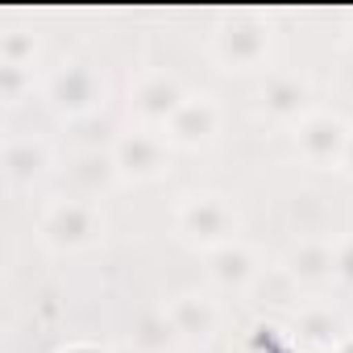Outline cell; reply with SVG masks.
<instances>
[{
	"instance_id": "cell-16",
	"label": "cell",
	"mask_w": 353,
	"mask_h": 353,
	"mask_svg": "<svg viewBox=\"0 0 353 353\" xmlns=\"http://www.w3.org/2000/svg\"><path fill=\"white\" fill-rule=\"evenodd\" d=\"M295 332H299V341L307 349H328L332 353L349 336V324H345V316L332 303H307L299 312V320H295Z\"/></svg>"
},
{
	"instance_id": "cell-21",
	"label": "cell",
	"mask_w": 353,
	"mask_h": 353,
	"mask_svg": "<svg viewBox=\"0 0 353 353\" xmlns=\"http://www.w3.org/2000/svg\"><path fill=\"white\" fill-rule=\"evenodd\" d=\"M341 174L353 179V133H349V145H345V158H341Z\"/></svg>"
},
{
	"instance_id": "cell-15",
	"label": "cell",
	"mask_w": 353,
	"mask_h": 353,
	"mask_svg": "<svg viewBox=\"0 0 353 353\" xmlns=\"http://www.w3.org/2000/svg\"><path fill=\"white\" fill-rule=\"evenodd\" d=\"M125 341H129L133 353H174V349L183 345L179 328H174L170 316H166V307H145V312H137L133 324H129V332H125Z\"/></svg>"
},
{
	"instance_id": "cell-2",
	"label": "cell",
	"mask_w": 353,
	"mask_h": 353,
	"mask_svg": "<svg viewBox=\"0 0 353 353\" xmlns=\"http://www.w3.org/2000/svg\"><path fill=\"white\" fill-rule=\"evenodd\" d=\"M212 63L229 75H250L262 71L274 54V34L258 13H233L216 26L212 46H208Z\"/></svg>"
},
{
	"instance_id": "cell-17",
	"label": "cell",
	"mask_w": 353,
	"mask_h": 353,
	"mask_svg": "<svg viewBox=\"0 0 353 353\" xmlns=\"http://www.w3.org/2000/svg\"><path fill=\"white\" fill-rule=\"evenodd\" d=\"M46 79H38V67H17V63H0V104L5 108H21L26 100H34V92H42Z\"/></svg>"
},
{
	"instance_id": "cell-4",
	"label": "cell",
	"mask_w": 353,
	"mask_h": 353,
	"mask_svg": "<svg viewBox=\"0 0 353 353\" xmlns=\"http://www.w3.org/2000/svg\"><path fill=\"white\" fill-rule=\"evenodd\" d=\"M237 229H241L237 208L216 192H188L174 204V233L188 245H196L200 254H208L225 241H237Z\"/></svg>"
},
{
	"instance_id": "cell-14",
	"label": "cell",
	"mask_w": 353,
	"mask_h": 353,
	"mask_svg": "<svg viewBox=\"0 0 353 353\" xmlns=\"http://www.w3.org/2000/svg\"><path fill=\"white\" fill-rule=\"evenodd\" d=\"M299 287H324L336 279V250L328 237H299L279 262Z\"/></svg>"
},
{
	"instance_id": "cell-13",
	"label": "cell",
	"mask_w": 353,
	"mask_h": 353,
	"mask_svg": "<svg viewBox=\"0 0 353 353\" xmlns=\"http://www.w3.org/2000/svg\"><path fill=\"white\" fill-rule=\"evenodd\" d=\"M67 188H71L67 196H79V200H100L112 188H121L112 150H75L67 162Z\"/></svg>"
},
{
	"instance_id": "cell-18",
	"label": "cell",
	"mask_w": 353,
	"mask_h": 353,
	"mask_svg": "<svg viewBox=\"0 0 353 353\" xmlns=\"http://www.w3.org/2000/svg\"><path fill=\"white\" fill-rule=\"evenodd\" d=\"M38 50H42V42H38L34 26H26V21H13V26H5V30H0V63L38 67Z\"/></svg>"
},
{
	"instance_id": "cell-20",
	"label": "cell",
	"mask_w": 353,
	"mask_h": 353,
	"mask_svg": "<svg viewBox=\"0 0 353 353\" xmlns=\"http://www.w3.org/2000/svg\"><path fill=\"white\" fill-rule=\"evenodd\" d=\"M332 250H336V283L353 287V233L349 237H336Z\"/></svg>"
},
{
	"instance_id": "cell-6",
	"label": "cell",
	"mask_w": 353,
	"mask_h": 353,
	"mask_svg": "<svg viewBox=\"0 0 353 353\" xmlns=\"http://www.w3.org/2000/svg\"><path fill=\"white\" fill-rule=\"evenodd\" d=\"M349 133H353V125H349L341 112L312 108V112L291 129V141H295V154H299L307 166H316V170H341Z\"/></svg>"
},
{
	"instance_id": "cell-7",
	"label": "cell",
	"mask_w": 353,
	"mask_h": 353,
	"mask_svg": "<svg viewBox=\"0 0 353 353\" xmlns=\"http://www.w3.org/2000/svg\"><path fill=\"white\" fill-rule=\"evenodd\" d=\"M221 125H225L221 100L212 92H188L179 112L162 125V137H166L170 150H204L221 137Z\"/></svg>"
},
{
	"instance_id": "cell-24",
	"label": "cell",
	"mask_w": 353,
	"mask_h": 353,
	"mask_svg": "<svg viewBox=\"0 0 353 353\" xmlns=\"http://www.w3.org/2000/svg\"><path fill=\"white\" fill-rule=\"evenodd\" d=\"M345 46L353 50V17H349V26H345Z\"/></svg>"
},
{
	"instance_id": "cell-9",
	"label": "cell",
	"mask_w": 353,
	"mask_h": 353,
	"mask_svg": "<svg viewBox=\"0 0 353 353\" xmlns=\"http://www.w3.org/2000/svg\"><path fill=\"white\" fill-rule=\"evenodd\" d=\"M188 100V88L179 75L170 71H141L129 88V117L133 125H145V129H162L174 112H179V104Z\"/></svg>"
},
{
	"instance_id": "cell-12",
	"label": "cell",
	"mask_w": 353,
	"mask_h": 353,
	"mask_svg": "<svg viewBox=\"0 0 353 353\" xmlns=\"http://www.w3.org/2000/svg\"><path fill=\"white\" fill-rule=\"evenodd\" d=\"M162 307H166L170 324L179 328L183 345H208L221 332V320H225L221 303L212 295H204V291H179V295H170Z\"/></svg>"
},
{
	"instance_id": "cell-10",
	"label": "cell",
	"mask_w": 353,
	"mask_h": 353,
	"mask_svg": "<svg viewBox=\"0 0 353 353\" xmlns=\"http://www.w3.org/2000/svg\"><path fill=\"white\" fill-rule=\"evenodd\" d=\"M54 170V145L38 133H9L5 137V179L9 188L26 192L34 183H42Z\"/></svg>"
},
{
	"instance_id": "cell-19",
	"label": "cell",
	"mask_w": 353,
	"mask_h": 353,
	"mask_svg": "<svg viewBox=\"0 0 353 353\" xmlns=\"http://www.w3.org/2000/svg\"><path fill=\"white\" fill-rule=\"evenodd\" d=\"M254 291H262V295H266V303H274V307H287V303H295V295H299V283H295V279H291L283 266H266V270L258 274Z\"/></svg>"
},
{
	"instance_id": "cell-11",
	"label": "cell",
	"mask_w": 353,
	"mask_h": 353,
	"mask_svg": "<svg viewBox=\"0 0 353 353\" xmlns=\"http://www.w3.org/2000/svg\"><path fill=\"white\" fill-rule=\"evenodd\" d=\"M204 270H208L212 287H221V291H254V283H258V274L266 266H262L258 250L237 237V241H225V245L208 250L204 254Z\"/></svg>"
},
{
	"instance_id": "cell-1",
	"label": "cell",
	"mask_w": 353,
	"mask_h": 353,
	"mask_svg": "<svg viewBox=\"0 0 353 353\" xmlns=\"http://www.w3.org/2000/svg\"><path fill=\"white\" fill-rule=\"evenodd\" d=\"M34 229H38V241L50 254H83V250H92V245L104 241L108 221H104V212H100L96 200L54 196V200L42 204Z\"/></svg>"
},
{
	"instance_id": "cell-8",
	"label": "cell",
	"mask_w": 353,
	"mask_h": 353,
	"mask_svg": "<svg viewBox=\"0 0 353 353\" xmlns=\"http://www.w3.org/2000/svg\"><path fill=\"white\" fill-rule=\"evenodd\" d=\"M312 79L299 71H270L254 96V112L270 125H287L295 129L307 112H312Z\"/></svg>"
},
{
	"instance_id": "cell-3",
	"label": "cell",
	"mask_w": 353,
	"mask_h": 353,
	"mask_svg": "<svg viewBox=\"0 0 353 353\" xmlns=\"http://www.w3.org/2000/svg\"><path fill=\"white\" fill-rule=\"evenodd\" d=\"M42 96L54 108V117L79 125V121L104 112V104H108V79H104L100 67H92L83 59H71V63H63V67H54L46 75Z\"/></svg>"
},
{
	"instance_id": "cell-5",
	"label": "cell",
	"mask_w": 353,
	"mask_h": 353,
	"mask_svg": "<svg viewBox=\"0 0 353 353\" xmlns=\"http://www.w3.org/2000/svg\"><path fill=\"white\" fill-rule=\"evenodd\" d=\"M112 162L121 183L141 188V183H158L170 170V145L162 137V129H145V125H129L121 129V137L112 141Z\"/></svg>"
},
{
	"instance_id": "cell-23",
	"label": "cell",
	"mask_w": 353,
	"mask_h": 353,
	"mask_svg": "<svg viewBox=\"0 0 353 353\" xmlns=\"http://www.w3.org/2000/svg\"><path fill=\"white\" fill-rule=\"evenodd\" d=\"M332 353H353V332H349V336H345V341H341V345H336Z\"/></svg>"
},
{
	"instance_id": "cell-22",
	"label": "cell",
	"mask_w": 353,
	"mask_h": 353,
	"mask_svg": "<svg viewBox=\"0 0 353 353\" xmlns=\"http://www.w3.org/2000/svg\"><path fill=\"white\" fill-rule=\"evenodd\" d=\"M59 353H108V349H100V345H88V341H79V345H67V349H59Z\"/></svg>"
}]
</instances>
